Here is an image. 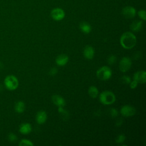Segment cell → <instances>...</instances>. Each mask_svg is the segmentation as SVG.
<instances>
[{
	"label": "cell",
	"instance_id": "d4e9b609",
	"mask_svg": "<svg viewBox=\"0 0 146 146\" xmlns=\"http://www.w3.org/2000/svg\"><path fill=\"white\" fill-rule=\"evenodd\" d=\"M138 15L142 20L145 21L146 19V14H145V11L144 10H141L139 11Z\"/></svg>",
	"mask_w": 146,
	"mask_h": 146
},
{
	"label": "cell",
	"instance_id": "52a82bcc",
	"mask_svg": "<svg viewBox=\"0 0 146 146\" xmlns=\"http://www.w3.org/2000/svg\"><path fill=\"white\" fill-rule=\"evenodd\" d=\"M120 113L124 116L129 117L133 116L135 114L136 110L134 107L131 106L125 105L121 108Z\"/></svg>",
	"mask_w": 146,
	"mask_h": 146
},
{
	"label": "cell",
	"instance_id": "ba28073f",
	"mask_svg": "<svg viewBox=\"0 0 146 146\" xmlns=\"http://www.w3.org/2000/svg\"><path fill=\"white\" fill-rule=\"evenodd\" d=\"M123 15L126 18H132L136 15V10L134 7L132 6H125L121 11Z\"/></svg>",
	"mask_w": 146,
	"mask_h": 146
},
{
	"label": "cell",
	"instance_id": "f546056e",
	"mask_svg": "<svg viewBox=\"0 0 146 146\" xmlns=\"http://www.w3.org/2000/svg\"><path fill=\"white\" fill-rule=\"evenodd\" d=\"M3 90V86L0 84V92H1Z\"/></svg>",
	"mask_w": 146,
	"mask_h": 146
},
{
	"label": "cell",
	"instance_id": "4fadbf2b",
	"mask_svg": "<svg viewBox=\"0 0 146 146\" xmlns=\"http://www.w3.org/2000/svg\"><path fill=\"white\" fill-rule=\"evenodd\" d=\"M95 54L94 49L90 46H86L83 50V55L87 59H92Z\"/></svg>",
	"mask_w": 146,
	"mask_h": 146
},
{
	"label": "cell",
	"instance_id": "f1b7e54d",
	"mask_svg": "<svg viewBox=\"0 0 146 146\" xmlns=\"http://www.w3.org/2000/svg\"><path fill=\"white\" fill-rule=\"evenodd\" d=\"M122 123H123V120L121 119V118H120V119H119L116 121V126L119 127V126H120V125L122 124Z\"/></svg>",
	"mask_w": 146,
	"mask_h": 146
},
{
	"label": "cell",
	"instance_id": "603a6c76",
	"mask_svg": "<svg viewBox=\"0 0 146 146\" xmlns=\"http://www.w3.org/2000/svg\"><path fill=\"white\" fill-rule=\"evenodd\" d=\"M7 139L10 142H15V141L17 140L18 138L17 135L15 133L13 132H10L7 135Z\"/></svg>",
	"mask_w": 146,
	"mask_h": 146
},
{
	"label": "cell",
	"instance_id": "7a4b0ae2",
	"mask_svg": "<svg viewBox=\"0 0 146 146\" xmlns=\"http://www.w3.org/2000/svg\"><path fill=\"white\" fill-rule=\"evenodd\" d=\"M4 87L9 91H14L16 90L19 86V81L18 78L13 75H9L5 77L3 81Z\"/></svg>",
	"mask_w": 146,
	"mask_h": 146
},
{
	"label": "cell",
	"instance_id": "7c38bea8",
	"mask_svg": "<svg viewBox=\"0 0 146 146\" xmlns=\"http://www.w3.org/2000/svg\"><path fill=\"white\" fill-rule=\"evenodd\" d=\"M68 56L66 54L59 55L55 59V62L57 65L59 66H63L66 65L68 62Z\"/></svg>",
	"mask_w": 146,
	"mask_h": 146
},
{
	"label": "cell",
	"instance_id": "9a60e30c",
	"mask_svg": "<svg viewBox=\"0 0 146 146\" xmlns=\"http://www.w3.org/2000/svg\"><path fill=\"white\" fill-rule=\"evenodd\" d=\"M143 27V22L141 21H134L130 25V29L133 31H139Z\"/></svg>",
	"mask_w": 146,
	"mask_h": 146
},
{
	"label": "cell",
	"instance_id": "83f0119b",
	"mask_svg": "<svg viewBox=\"0 0 146 146\" xmlns=\"http://www.w3.org/2000/svg\"><path fill=\"white\" fill-rule=\"evenodd\" d=\"M137 84H138V83H137L136 81L134 80H133V81H131V82L129 83L130 88H131V89H134V88H135L137 87Z\"/></svg>",
	"mask_w": 146,
	"mask_h": 146
},
{
	"label": "cell",
	"instance_id": "4316f807",
	"mask_svg": "<svg viewBox=\"0 0 146 146\" xmlns=\"http://www.w3.org/2000/svg\"><path fill=\"white\" fill-rule=\"evenodd\" d=\"M57 72H58V69L55 67L51 68L49 71V74L51 76L55 75L57 74Z\"/></svg>",
	"mask_w": 146,
	"mask_h": 146
},
{
	"label": "cell",
	"instance_id": "484cf974",
	"mask_svg": "<svg viewBox=\"0 0 146 146\" xmlns=\"http://www.w3.org/2000/svg\"><path fill=\"white\" fill-rule=\"evenodd\" d=\"M110 115L112 117H115L118 115V112L115 108H111L110 110Z\"/></svg>",
	"mask_w": 146,
	"mask_h": 146
},
{
	"label": "cell",
	"instance_id": "ffe728a7",
	"mask_svg": "<svg viewBox=\"0 0 146 146\" xmlns=\"http://www.w3.org/2000/svg\"><path fill=\"white\" fill-rule=\"evenodd\" d=\"M19 145H20V146H33V145H34V144L30 140H29L28 139H22L19 141Z\"/></svg>",
	"mask_w": 146,
	"mask_h": 146
},
{
	"label": "cell",
	"instance_id": "7402d4cb",
	"mask_svg": "<svg viewBox=\"0 0 146 146\" xmlns=\"http://www.w3.org/2000/svg\"><path fill=\"white\" fill-rule=\"evenodd\" d=\"M116 60H117V58L114 55H110L107 59V62L110 65H112L115 64L116 62Z\"/></svg>",
	"mask_w": 146,
	"mask_h": 146
},
{
	"label": "cell",
	"instance_id": "e0dca14e",
	"mask_svg": "<svg viewBox=\"0 0 146 146\" xmlns=\"http://www.w3.org/2000/svg\"><path fill=\"white\" fill-rule=\"evenodd\" d=\"M79 28H80V30L85 34H88L91 31V25L86 22H81L79 25Z\"/></svg>",
	"mask_w": 146,
	"mask_h": 146
},
{
	"label": "cell",
	"instance_id": "8fae6325",
	"mask_svg": "<svg viewBox=\"0 0 146 146\" xmlns=\"http://www.w3.org/2000/svg\"><path fill=\"white\" fill-rule=\"evenodd\" d=\"M32 131V127L29 123H24L20 125L19 131L23 135L29 134Z\"/></svg>",
	"mask_w": 146,
	"mask_h": 146
},
{
	"label": "cell",
	"instance_id": "6da1fadb",
	"mask_svg": "<svg viewBox=\"0 0 146 146\" xmlns=\"http://www.w3.org/2000/svg\"><path fill=\"white\" fill-rule=\"evenodd\" d=\"M121 46L125 49L133 48L136 43V38L131 32H125L123 33L120 39Z\"/></svg>",
	"mask_w": 146,
	"mask_h": 146
},
{
	"label": "cell",
	"instance_id": "cb8c5ba5",
	"mask_svg": "<svg viewBox=\"0 0 146 146\" xmlns=\"http://www.w3.org/2000/svg\"><path fill=\"white\" fill-rule=\"evenodd\" d=\"M125 136H124V135L121 134V135H119L117 137V138L116 139V142L117 143L119 144V143H121L124 142L125 141Z\"/></svg>",
	"mask_w": 146,
	"mask_h": 146
},
{
	"label": "cell",
	"instance_id": "277c9868",
	"mask_svg": "<svg viewBox=\"0 0 146 146\" xmlns=\"http://www.w3.org/2000/svg\"><path fill=\"white\" fill-rule=\"evenodd\" d=\"M96 76L102 80H107L112 76V71L108 66H103L96 71Z\"/></svg>",
	"mask_w": 146,
	"mask_h": 146
},
{
	"label": "cell",
	"instance_id": "44dd1931",
	"mask_svg": "<svg viewBox=\"0 0 146 146\" xmlns=\"http://www.w3.org/2000/svg\"><path fill=\"white\" fill-rule=\"evenodd\" d=\"M120 81L123 83V84H129V83L131 82V79L129 76L127 75H124L121 76L120 79Z\"/></svg>",
	"mask_w": 146,
	"mask_h": 146
},
{
	"label": "cell",
	"instance_id": "30bf717a",
	"mask_svg": "<svg viewBox=\"0 0 146 146\" xmlns=\"http://www.w3.org/2000/svg\"><path fill=\"white\" fill-rule=\"evenodd\" d=\"M52 101L56 106L63 107L66 105V101L62 96L58 95H54L51 98Z\"/></svg>",
	"mask_w": 146,
	"mask_h": 146
},
{
	"label": "cell",
	"instance_id": "2e32d148",
	"mask_svg": "<svg viewBox=\"0 0 146 146\" xmlns=\"http://www.w3.org/2000/svg\"><path fill=\"white\" fill-rule=\"evenodd\" d=\"M25 110V103L22 101H18L14 106V110L16 112L18 113H21L24 112Z\"/></svg>",
	"mask_w": 146,
	"mask_h": 146
},
{
	"label": "cell",
	"instance_id": "ac0fdd59",
	"mask_svg": "<svg viewBox=\"0 0 146 146\" xmlns=\"http://www.w3.org/2000/svg\"><path fill=\"white\" fill-rule=\"evenodd\" d=\"M88 94L92 98H95L98 95V88L94 86H91L88 88Z\"/></svg>",
	"mask_w": 146,
	"mask_h": 146
},
{
	"label": "cell",
	"instance_id": "5b68a950",
	"mask_svg": "<svg viewBox=\"0 0 146 146\" xmlns=\"http://www.w3.org/2000/svg\"><path fill=\"white\" fill-rule=\"evenodd\" d=\"M132 65L131 59L128 57H123L119 63V69L123 72H125L129 70Z\"/></svg>",
	"mask_w": 146,
	"mask_h": 146
},
{
	"label": "cell",
	"instance_id": "8992f818",
	"mask_svg": "<svg viewBox=\"0 0 146 146\" xmlns=\"http://www.w3.org/2000/svg\"><path fill=\"white\" fill-rule=\"evenodd\" d=\"M50 15L55 21H60L63 19L65 16L64 11L60 8H55L51 10Z\"/></svg>",
	"mask_w": 146,
	"mask_h": 146
},
{
	"label": "cell",
	"instance_id": "5bb4252c",
	"mask_svg": "<svg viewBox=\"0 0 146 146\" xmlns=\"http://www.w3.org/2000/svg\"><path fill=\"white\" fill-rule=\"evenodd\" d=\"M47 118V113L44 111H40L36 115V121L39 124H43L46 121Z\"/></svg>",
	"mask_w": 146,
	"mask_h": 146
},
{
	"label": "cell",
	"instance_id": "9c48e42d",
	"mask_svg": "<svg viewBox=\"0 0 146 146\" xmlns=\"http://www.w3.org/2000/svg\"><path fill=\"white\" fill-rule=\"evenodd\" d=\"M133 80L138 83H145L146 82V72L145 71H139L134 74Z\"/></svg>",
	"mask_w": 146,
	"mask_h": 146
},
{
	"label": "cell",
	"instance_id": "d6986e66",
	"mask_svg": "<svg viewBox=\"0 0 146 146\" xmlns=\"http://www.w3.org/2000/svg\"><path fill=\"white\" fill-rule=\"evenodd\" d=\"M58 112L59 113H60V116L62 117V118L63 120H66V119H68L69 117V115L67 111H66V110H64L63 107H58Z\"/></svg>",
	"mask_w": 146,
	"mask_h": 146
},
{
	"label": "cell",
	"instance_id": "3957f363",
	"mask_svg": "<svg viewBox=\"0 0 146 146\" xmlns=\"http://www.w3.org/2000/svg\"><path fill=\"white\" fill-rule=\"evenodd\" d=\"M100 102L105 105H109L113 104L116 100L114 94L109 91H104L102 92L99 95Z\"/></svg>",
	"mask_w": 146,
	"mask_h": 146
}]
</instances>
